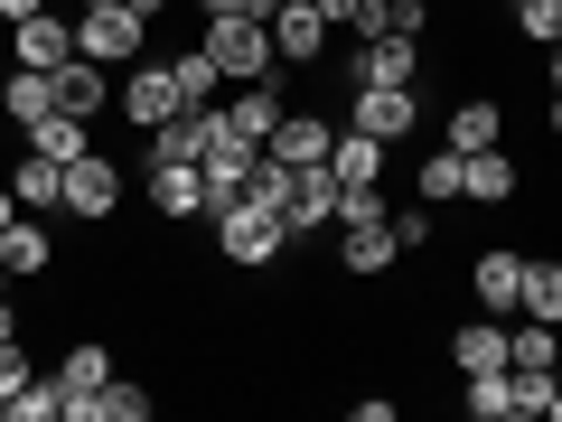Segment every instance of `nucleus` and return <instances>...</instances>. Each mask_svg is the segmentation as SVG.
I'll return each mask as SVG.
<instances>
[{"label": "nucleus", "mask_w": 562, "mask_h": 422, "mask_svg": "<svg viewBox=\"0 0 562 422\" xmlns=\"http://www.w3.org/2000/svg\"><path fill=\"white\" fill-rule=\"evenodd\" d=\"M10 216H29V207H20V188H10V179H0V225H10Z\"/></svg>", "instance_id": "nucleus-38"}, {"label": "nucleus", "mask_w": 562, "mask_h": 422, "mask_svg": "<svg viewBox=\"0 0 562 422\" xmlns=\"http://www.w3.org/2000/svg\"><path fill=\"white\" fill-rule=\"evenodd\" d=\"M553 385H562V347H553Z\"/></svg>", "instance_id": "nucleus-45"}, {"label": "nucleus", "mask_w": 562, "mask_h": 422, "mask_svg": "<svg viewBox=\"0 0 562 422\" xmlns=\"http://www.w3.org/2000/svg\"><path fill=\"white\" fill-rule=\"evenodd\" d=\"M140 38H150V20H132V10H85L76 20V57H94V66H132Z\"/></svg>", "instance_id": "nucleus-10"}, {"label": "nucleus", "mask_w": 562, "mask_h": 422, "mask_svg": "<svg viewBox=\"0 0 562 422\" xmlns=\"http://www.w3.org/2000/svg\"><path fill=\"white\" fill-rule=\"evenodd\" d=\"M254 160H262V141H244V132H216L206 141V207H225V198H244V179H254Z\"/></svg>", "instance_id": "nucleus-13"}, {"label": "nucleus", "mask_w": 562, "mask_h": 422, "mask_svg": "<svg viewBox=\"0 0 562 422\" xmlns=\"http://www.w3.org/2000/svg\"><path fill=\"white\" fill-rule=\"evenodd\" d=\"M216 254L235 263V273H262L272 254H291V225H281V207H262V198H225V207H216Z\"/></svg>", "instance_id": "nucleus-1"}, {"label": "nucleus", "mask_w": 562, "mask_h": 422, "mask_svg": "<svg viewBox=\"0 0 562 422\" xmlns=\"http://www.w3.org/2000/svg\"><path fill=\"white\" fill-rule=\"evenodd\" d=\"M216 132H225V103H179V113L150 132V160H206Z\"/></svg>", "instance_id": "nucleus-11"}, {"label": "nucleus", "mask_w": 562, "mask_h": 422, "mask_svg": "<svg viewBox=\"0 0 562 422\" xmlns=\"http://www.w3.org/2000/svg\"><path fill=\"white\" fill-rule=\"evenodd\" d=\"M328 141H338V122H328V113H281V132L262 141V151L291 160V169H310V160H328Z\"/></svg>", "instance_id": "nucleus-18"}, {"label": "nucleus", "mask_w": 562, "mask_h": 422, "mask_svg": "<svg viewBox=\"0 0 562 422\" xmlns=\"http://www.w3.org/2000/svg\"><path fill=\"white\" fill-rule=\"evenodd\" d=\"M469 395V422H506V366H487V376H460Z\"/></svg>", "instance_id": "nucleus-34"}, {"label": "nucleus", "mask_w": 562, "mask_h": 422, "mask_svg": "<svg viewBox=\"0 0 562 422\" xmlns=\"http://www.w3.org/2000/svg\"><path fill=\"white\" fill-rule=\"evenodd\" d=\"M57 113L103 122V113H113V66H94V57H66V66H57Z\"/></svg>", "instance_id": "nucleus-14"}, {"label": "nucleus", "mask_w": 562, "mask_h": 422, "mask_svg": "<svg viewBox=\"0 0 562 422\" xmlns=\"http://www.w3.org/2000/svg\"><path fill=\"white\" fill-rule=\"evenodd\" d=\"M29 10H47V0H0V20H29Z\"/></svg>", "instance_id": "nucleus-40"}, {"label": "nucleus", "mask_w": 562, "mask_h": 422, "mask_svg": "<svg viewBox=\"0 0 562 422\" xmlns=\"http://www.w3.org/2000/svg\"><path fill=\"white\" fill-rule=\"evenodd\" d=\"M10 188H20V207H29V216H57V207H66V160L29 151V160H10Z\"/></svg>", "instance_id": "nucleus-21"}, {"label": "nucleus", "mask_w": 562, "mask_h": 422, "mask_svg": "<svg viewBox=\"0 0 562 422\" xmlns=\"http://www.w3.org/2000/svg\"><path fill=\"white\" fill-rule=\"evenodd\" d=\"M0 338H20V310H10V291H0Z\"/></svg>", "instance_id": "nucleus-39"}, {"label": "nucleus", "mask_w": 562, "mask_h": 422, "mask_svg": "<svg viewBox=\"0 0 562 422\" xmlns=\"http://www.w3.org/2000/svg\"><path fill=\"white\" fill-rule=\"evenodd\" d=\"M543 57H553V95H562V38H553V47H543Z\"/></svg>", "instance_id": "nucleus-42"}, {"label": "nucleus", "mask_w": 562, "mask_h": 422, "mask_svg": "<svg viewBox=\"0 0 562 422\" xmlns=\"http://www.w3.org/2000/svg\"><path fill=\"white\" fill-rule=\"evenodd\" d=\"M281 225H291V244H310V235L338 225V169H328V160L291 169V188H281Z\"/></svg>", "instance_id": "nucleus-5"}, {"label": "nucleus", "mask_w": 562, "mask_h": 422, "mask_svg": "<svg viewBox=\"0 0 562 422\" xmlns=\"http://www.w3.org/2000/svg\"><path fill=\"white\" fill-rule=\"evenodd\" d=\"M553 403V366H506V422H535Z\"/></svg>", "instance_id": "nucleus-29"}, {"label": "nucleus", "mask_w": 562, "mask_h": 422, "mask_svg": "<svg viewBox=\"0 0 562 422\" xmlns=\"http://www.w3.org/2000/svg\"><path fill=\"white\" fill-rule=\"evenodd\" d=\"M394 244H431V207H394Z\"/></svg>", "instance_id": "nucleus-37"}, {"label": "nucleus", "mask_w": 562, "mask_h": 422, "mask_svg": "<svg viewBox=\"0 0 562 422\" xmlns=\"http://www.w3.org/2000/svg\"><path fill=\"white\" fill-rule=\"evenodd\" d=\"M113 207H122V160H103V151L66 160V216H76V225H103Z\"/></svg>", "instance_id": "nucleus-7"}, {"label": "nucleus", "mask_w": 562, "mask_h": 422, "mask_svg": "<svg viewBox=\"0 0 562 422\" xmlns=\"http://www.w3.org/2000/svg\"><path fill=\"white\" fill-rule=\"evenodd\" d=\"M460 160H469V188H460L469 207H506V198H516V160H506V141H497V151H460Z\"/></svg>", "instance_id": "nucleus-23"}, {"label": "nucleus", "mask_w": 562, "mask_h": 422, "mask_svg": "<svg viewBox=\"0 0 562 422\" xmlns=\"http://www.w3.org/2000/svg\"><path fill=\"white\" fill-rule=\"evenodd\" d=\"M113 113L132 122V132H160V122L179 113V76H169V57H132V66H113Z\"/></svg>", "instance_id": "nucleus-2"}, {"label": "nucleus", "mask_w": 562, "mask_h": 422, "mask_svg": "<svg viewBox=\"0 0 562 422\" xmlns=\"http://www.w3.org/2000/svg\"><path fill=\"white\" fill-rule=\"evenodd\" d=\"M169 76H179V103H225V76H216V57H206V38L179 47V57H169Z\"/></svg>", "instance_id": "nucleus-27"}, {"label": "nucleus", "mask_w": 562, "mask_h": 422, "mask_svg": "<svg viewBox=\"0 0 562 422\" xmlns=\"http://www.w3.org/2000/svg\"><path fill=\"white\" fill-rule=\"evenodd\" d=\"M450 366H460V376H487V366H506V320H497V310H487V320H469L460 338H450Z\"/></svg>", "instance_id": "nucleus-24"}, {"label": "nucleus", "mask_w": 562, "mask_h": 422, "mask_svg": "<svg viewBox=\"0 0 562 422\" xmlns=\"http://www.w3.org/2000/svg\"><path fill=\"white\" fill-rule=\"evenodd\" d=\"M29 376H38V357H29V347H20V338H0V403L20 395V385H29Z\"/></svg>", "instance_id": "nucleus-36"}, {"label": "nucleus", "mask_w": 562, "mask_h": 422, "mask_svg": "<svg viewBox=\"0 0 562 422\" xmlns=\"http://www.w3.org/2000/svg\"><path fill=\"white\" fill-rule=\"evenodd\" d=\"M506 10H516V20H506L516 38H535V47H553V38H562V0H506Z\"/></svg>", "instance_id": "nucleus-33"}, {"label": "nucleus", "mask_w": 562, "mask_h": 422, "mask_svg": "<svg viewBox=\"0 0 562 422\" xmlns=\"http://www.w3.org/2000/svg\"><path fill=\"white\" fill-rule=\"evenodd\" d=\"M347 85H422V38H357L347 47Z\"/></svg>", "instance_id": "nucleus-8"}, {"label": "nucleus", "mask_w": 562, "mask_h": 422, "mask_svg": "<svg viewBox=\"0 0 562 422\" xmlns=\"http://www.w3.org/2000/svg\"><path fill=\"white\" fill-rule=\"evenodd\" d=\"M347 122H357V132H375L384 151H394V141H413V122H422V95L413 85H347Z\"/></svg>", "instance_id": "nucleus-6"}, {"label": "nucleus", "mask_w": 562, "mask_h": 422, "mask_svg": "<svg viewBox=\"0 0 562 422\" xmlns=\"http://www.w3.org/2000/svg\"><path fill=\"white\" fill-rule=\"evenodd\" d=\"M225 132H244V141H272V132H281V95H272V76L225 95Z\"/></svg>", "instance_id": "nucleus-22"}, {"label": "nucleus", "mask_w": 562, "mask_h": 422, "mask_svg": "<svg viewBox=\"0 0 562 422\" xmlns=\"http://www.w3.org/2000/svg\"><path fill=\"white\" fill-rule=\"evenodd\" d=\"M516 320H553L562 329V263H525V301Z\"/></svg>", "instance_id": "nucleus-30"}, {"label": "nucleus", "mask_w": 562, "mask_h": 422, "mask_svg": "<svg viewBox=\"0 0 562 422\" xmlns=\"http://www.w3.org/2000/svg\"><path fill=\"white\" fill-rule=\"evenodd\" d=\"M0 263H10V281L47 273V263H57V235H47V216H10V225H0Z\"/></svg>", "instance_id": "nucleus-19"}, {"label": "nucleus", "mask_w": 562, "mask_h": 422, "mask_svg": "<svg viewBox=\"0 0 562 422\" xmlns=\"http://www.w3.org/2000/svg\"><path fill=\"white\" fill-rule=\"evenodd\" d=\"M506 141V103L497 95H460L450 103V151H497Z\"/></svg>", "instance_id": "nucleus-20"}, {"label": "nucleus", "mask_w": 562, "mask_h": 422, "mask_svg": "<svg viewBox=\"0 0 562 422\" xmlns=\"http://www.w3.org/2000/svg\"><path fill=\"white\" fill-rule=\"evenodd\" d=\"M206 57H216L225 85H262L272 76V20H206Z\"/></svg>", "instance_id": "nucleus-3"}, {"label": "nucleus", "mask_w": 562, "mask_h": 422, "mask_svg": "<svg viewBox=\"0 0 562 422\" xmlns=\"http://www.w3.org/2000/svg\"><path fill=\"white\" fill-rule=\"evenodd\" d=\"M160 10H169V0H132V20H160Z\"/></svg>", "instance_id": "nucleus-41"}, {"label": "nucleus", "mask_w": 562, "mask_h": 422, "mask_svg": "<svg viewBox=\"0 0 562 422\" xmlns=\"http://www.w3.org/2000/svg\"><path fill=\"white\" fill-rule=\"evenodd\" d=\"M272 47H281V66L328 57V20H319V0H281V10H272Z\"/></svg>", "instance_id": "nucleus-16"}, {"label": "nucleus", "mask_w": 562, "mask_h": 422, "mask_svg": "<svg viewBox=\"0 0 562 422\" xmlns=\"http://www.w3.org/2000/svg\"><path fill=\"white\" fill-rule=\"evenodd\" d=\"M553 141H562V95H553Z\"/></svg>", "instance_id": "nucleus-44"}, {"label": "nucleus", "mask_w": 562, "mask_h": 422, "mask_svg": "<svg viewBox=\"0 0 562 422\" xmlns=\"http://www.w3.org/2000/svg\"><path fill=\"white\" fill-rule=\"evenodd\" d=\"M140 198H150V216H160V225L216 216V207H206V169H198V160H140Z\"/></svg>", "instance_id": "nucleus-4"}, {"label": "nucleus", "mask_w": 562, "mask_h": 422, "mask_svg": "<svg viewBox=\"0 0 562 422\" xmlns=\"http://www.w3.org/2000/svg\"><path fill=\"white\" fill-rule=\"evenodd\" d=\"M338 263L357 281H375V273H394L403 263V244H394V216H366V225H338Z\"/></svg>", "instance_id": "nucleus-15"}, {"label": "nucleus", "mask_w": 562, "mask_h": 422, "mask_svg": "<svg viewBox=\"0 0 562 422\" xmlns=\"http://www.w3.org/2000/svg\"><path fill=\"white\" fill-rule=\"evenodd\" d=\"M469 291H479V310L516 320V301H525V254H516V244H487V254L469 263Z\"/></svg>", "instance_id": "nucleus-12"}, {"label": "nucleus", "mask_w": 562, "mask_h": 422, "mask_svg": "<svg viewBox=\"0 0 562 422\" xmlns=\"http://www.w3.org/2000/svg\"><path fill=\"white\" fill-rule=\"evenodd\" d=\"M319 20L347 38H384V0H319Z\"/></svg>", "instance_id": "nucleus-32"}, {"label": "nucleus", "mask_w": 562, "mask_h": 422, "mask_svg": "<svg viewBox=\"0 0 562 422\" xmlns=\"http://www.w3.org/2000/svg\"><path fill=\"white\" fill-rule=\"evenodd\" d=\"M85 10H132V0H85Z\"/></svg>", "instance_id": "nucleus-43"}, {"label": "nucleus", "mask_w": 562, "mask_h": 422, "mask_svg": "<svg viewBox=\"0 0 562 422\" xmlns=\"http://www.w3.org/2000/svg\"><path fill=\"white\" fill-rule=\"evenodd\" d=\"M103 376H113V347H94V338H85V347H66V357H57V385H66V395H94Z\"/></svg>", "instance_id": "nucleus-31"}, {"label": "nucleus", "mask_w": 562, "mask_h": 422, "mask_svg": "<svg viewBox=\"0 0 562 422\" xmlns=\"http://www.w3.org/2000/svg\"><path fill=\"white\" fill-rule=\"evenodd\" d=\"M38 113H57V76H47V66H10V76H0V122L29 132Z\"/></svg>", "instance_id": "nucleus-17"}, {"label": "nucleus", "mask_w": 562, "mask_h": 422, "mask_svg": "<svg viewBox=\"0 0 562 422\" xmlns=\"http://www.w3.org/2000/svg\"><path fill=\"white\" fill-rule=\"evenodd\" d=\"M0 422H66V385H57V366H38L20 395L0 403Z\"/></svg>", "instance_id": "nucleus-26"}, {"label": "nucleus", "mask_w": 562, "mask_h": 422, "mask_svg": "<svg viewBox=\"0 0 562 422\" xmlns=\"http://www.w3.org/2000/svg\"><path fill=\"white\" fill-rule=\"evenodd\" d=\"M413 179H422V207H450V198H460V188H469V160H460V151H450V141H441V151H431V160H422Z\"/></svg>", "instance_id": "nucleus-28"}, {"label": "nucleus", "mask_w": 562, "mask_h": 422, "mask_svg": "<svg viewBox=\"0 0 562 422\" xmlns=\"http://www.w3.org/2000/svg\"><path fill=\"white\" fill-rule=\"evenodd\" d=\"M431 20H441L431 0H384V29H394V38H431Z\"/></svg>", "instance_id": "nucleus-35"}, {"label": "nucleus", "mask_w": 562, "mask_h": 422, "mask_svg": "<svg viewBox=\"0 0 562 422\" xmlns=\"http://www.w3.org/2000/svg\"><path fill=\"white\" fill-rule=\"evenodd\" d=\"M20 141H29V151H47V160H85V151H94V122H76V113H38Z\"/></svg>", "instance_id": "nucleus-25"}, {"label": "nucleus", "mask_w": 562, "mask_h": 422, "mask_svg": "<svg viewBox=\"0 0 562 422\" xmlns=\"http://www.w3.org/2000/svg\"><path fill=\"white\" fill-rule=\"evenodd\" d=\"M66 57H76V20H57V0L29 10V20H10V66H47L57 76Z\"/></svg>", "instance_id": "nucleus-9"}]
</instances>
